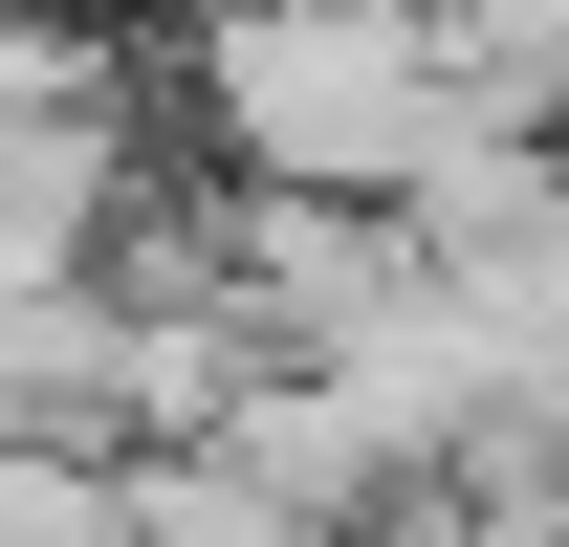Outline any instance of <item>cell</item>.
<instances>
[{"label": "cell", "mask_w": 569, "mask_h": 547, "mask_svg": "<svg viewBox=\"0 0 569 547\" xmlns=\"http://www.w3.org/2000/svg\"><path fill=\"white\" fill-rule=\"evenodd\" d=\"M176 67H198V132H219L241 198H351V219H395L438 153H460L417 0H219Z\"/></svg>", "instance_id": "cell-1"}]
</instances>
